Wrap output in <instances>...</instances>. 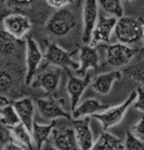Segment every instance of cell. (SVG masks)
<instances>
[{
	"mask_svg": "<svg viewBox=\"0 0 144 150\" xmlns=\"http://www.w3.org/2000/svg\"><path fill=\"white\" fill-rule=\"evenodd\" d=\"M123 77V72L119 70H112L109 72L97 75L91 81V88L101 95H107L111 92L116 81Z\"/></svg>",
	"mask_w": 144,
	"mask_h": 150,
	"instance_id": "e0dca14e",
	"label": "cell"
},
{
	"mask_svg": "<svg viewBox=\"0 0 144 150\" xmlns=\"http://www.w3.org/2000/svg\"><path fill=\"white\" fill-rule=\"evenodd\" d=\"M99 14V7L96 0H84L83 7V42L84 45L89 44Z\"/></svg>",
	"mask_w": 144,
	"mask_h": 150,
	"instance_id": "9c48e42d",
	"label": "cell"
},
{
	"mask_svg": "<svg viewBox=\"0 0 144 150\" xmlns=\"http://www.w3.org/2000/svg\"><path fill=\"white\" fill-rule=\"evenodd\" d=\"M14 110L18 116L20 124H22L30 132L35 123V105L32 99L30 97H23L12 103Z\"/></svg>",
	"mask_w": 144,
	"mask_h": 150,
	"instance_id": "4fadbf2b",
	"label": "cell"
},
{
	"mask_svg": "<svg viewBox=\"0 0 144 150\" xmlns=\"http://www.w3.org/2000/svg\"><path fill=\"white\" fill-rule=\"evenodd\" d=\"M131 134L138 139L144 141V117H142L132 127Z\"/></svg>",
	"mask_w": 144,
	"mask_h": 150,
	"instance_id": "f546056e",
	"label": "cell"
},
{
	"mask_svg": "<svg viewBox=\"0 0 144 150\" xmlns=\"http://www.w3.org/2000/svg\"><path fill=\"white\" fill-rule=\"evenodd\" d=\"M40 150H58L56 147H54V145L50 142V141H48L47 143H45L43 146H42V148Z\"/></svg>",
	"mask_w": 144,
	"mask_h": 150,
	"instance_id": "1f68e13d",
	"label": "cell"
},
{
	"mask_svg": "<svg viewBox=\"0 0 144 150\" xmlns=\"http://www.w3.org/2000/svg\"><path fill=\"white\" fill-rule=\"evenodd\" d=\"M135 97H136V91L133 90V91L129 93L128 98L124 102L119 104V105L109 107L108 109L104 110L103 112L98 113V114L92 116V117L96 121L99 122L104 131H108L109 129L116 127L124 120L128 110L133 104Z\"/></svg>",
	"mask_w": 144,
	"mask_h": 150,
	"instance_id": "7a4b0ae2",
	"label": "cell"
},
{
	"mask_svg": "<svg viewBox=\"0 0 144 150\" xmlns=\"http://www.w3.org/2000/svg\"><path fill=\"white\" fill-rule=\"evenodd\" d=\"M124 144L126 150H144V141L135 137L131 131H126Z\"/></svg>",
	"mask_w": 144,
	"mask_h": 150,
	"instance_id": "484cf974",
	"label": "cell"
},
{
	"mask_svg": "<svg viewBox=\"0 0 144 150\" xmlns=\"http://www.w3.org/2000/svg\"><path fill=\"white\" fill-rule=\"evenodd\" d=\"M9 132L12 137V141L24 147L26 150H32L33 143L30 132L22 124H19L13 128L9 129Z\"/></svg>",
	"mask_w": 144,
	"mask_h": 150,
	"instance_id": "44dd1931",
	"label": "cell"
},
{
	"mask_svg": "<svg viewBox=\"0 0 144 150\" xmlns=\"http://www.w3.org/2000/svg\"><path fill=\"white\" fill-rule=\"evenodd\" d=\"M2 150H26L24 147L20 146L19 144L15 143L14 141H8L2 147Z\"/></svg>",
	"mask_w": 144,
	"mask_h": 150,
	"instance_id": "4dcf8cb0",
	"label": "cell"
},
{
	"mask_svg": "<svg viewBox=\"0 0 144 150\" xmlns=\"http://www.w3.org/2000/svg\"><path fill=\"white\" fill-rule=\"evenodd\" d=\"M36 108L39 114L46 121H56L58 119H69L71 115L63 106L53 97H46L36 100Z\"/></svg>",
	"mask_w": 144,
	"mask_h": 150,
	"instance_id": "30bf717a",
	"label": "cell"
},
{
	"mask_svg": "<svg viewBox=\"0 0 144 150\" xmlns=\"http://www.w3.org/2000/svg\"><path fill=\"white\" fill-rule=\"evenodd\" d=\"M25 50H26V83L30 84L33 79L37 75L39 67L43 62V52L40 46L32 38H28L25 41Z\"/></svg>",
	"mask_w": 144,
	"mask_h": 150,
	"instance_id": "8992f818",
	"label": "cell"
},
{
	"mask_svg": "<svg viewBox=\"0 0 144 150\" xmlns=\"http://www.w3.org/2000/svg\"><path fill=\"white\" fill-rule=\"evenodd\" d=\"M135 91H136V97H135L134 102L132 104V107L137 111L144 113V89L138 86Z\"/></svg>",
	"mask_w": 144,
	"mask_h": 150,
	"instance_id": "83f0119b",
	"label": "cell"
},
{
	"mask_svg": "<svg viewBox=\"0 0 144 150\" xmlns=\"http://www.w3.org/2000/svg\"><path fill=\"white\" fill-rule=\"evenodd\" d=\"M77 20L74 13L68 8L57 10L50 16L45 25L47 33L54 36H65L75 29Z\"/></svg>",
	"mask_w": 144,
	"mask_h": 150,
	"instance_id": "3957f363",
	"label": "cell"
},
{
	"mask_svg": "<svg viewBox=\"0 0 144 150\" xmlns=\"http://www.w3.org/2000/svg\"><path fill=\"white\" fill-rule=\"evenodd\" d=\"M0 124L7 127L8 129H11L20 124L19 118L13 108L12 104H7V105L2 106L1 115H0Z\"/></svg>",
	"mask_w": 144,
	"mask_h": 150,
	"instance_id": "cb8c5ba5",
	"label": "cell"
},
{
	"mask_svg": "<svg viewBox=\"0 0 144 150\" xmlns=\"http://www.w3.org/2000/svg\"><path fill=\"white\" fill-rule=\"evenodd\" d=\"M14 83L13 78L5 71L0 72V91H8L12 88Z\"/></svg>",
	"mask_w": 144,
	"mask_h": 150,
	"instance_id": "4316f807",
	"label": "cell"
},
{
	"mask_svg": "<svg viewBox=\"0 0 144 150\" xmlns=\"http://www.w3.org/2000/svg\"><path fill=\"white\" fill-rule=\"evenodd\" d=\"M142 42H143V49H144V36H143V38H142Z\"/></svg>",
	"mask_w": 144,
	"mask_h": 150,
	"instance_id": "836d02e7",
	"label": "cell"
},
{
	"mask_svg": "<svg viewBox=\"0 0 144 150\" xmlns=\"http://www.w3.org/2000/svg\"><path fill=\"white\" fill-rule=\"evenodd\" d=\"M56 121H52L47 124H41L35 122L32 125L30 134H32L33 146L37 150H40L45 143H47L51 137L53 129L55 128Z\"/></svg>",
	"mask_w": 144,
	"mask_h": 150,
	"instance_id": "d6986e66",
	"label": "cell"
},
{
	"mask_svg": "<svg viewBox=\"0 0 144 150\" xmlns=\"http://www.w3.org/2000/svg\"><path fill=\"white\" fill-rule=\"evenodd\" d=\"M117 18L108 15L99 14V18L93 29L91 38L89 41V46L97 47L101 43L109 42L112 35H114V30L117 24Z\"/></svg>",
	"mask_w": 144,
	"mask_h": 150,
	"instance_id": "ba28073f",
	"label": "cell"
},
{
	"mask_svg": "<svg viewBox=\"0 0 144 150\" xmlns=\"http://www.w3.org/2000/svg\"><path fill=\"white\" fill-rule=\"evenodd\" d=\"M99 9H102L108 16L121 18L124 16V6L122 0H96Z\"/></svg>",
	"mask_w": 144,
	"mask_h": 150,
	"instance_id": "7402d4cb",
	"label": "cell"
},
{
	"mask_svg": "<svg viewBox=\"0 0 144 150\" xmlns=\"http://www.w3.org/2000/svg\"><path fill=\"white\" fill-rule=\"evenodd\" d=\"M19 40L13 38L5 30H0V54L10 55L16 50Z\"/></svg>",
	"mask_w": 144,
	"mask_h": 150,
	"instance_id": "d4e9b609",
	"label": "cell"
},
{
	"mask_svg": "<svg viewBox=\"0 0 144 150\" xmlns=\"http://www.w3.org/2000/svg\"><path fill=\"white\" fill-rule=\"evenodd\" d=\"M90 76L86 75L84 77L70 75L67 81V92L70 98L71 109L74 110L76 106L80 102L81 96L86 90L90 83Z\"/></svg>",
	"mask_w": 144,
	"mask_h": 150,
	"instance_id": "5bb4252c",
	"label": "cell"
},
{
	"mask_svg": "<svg viewBox=\"0 0 144 150\" xmlns=\"http://www.w3.org/2000/svg\"><path fill=\"white\" fill-rule=\"evenodd\" d=\"M1 110H2V106H0V115H1Z\"/></svg>",
	"mask_w": 144,
	"mask_h": 150,
	"instance_id": "e575fe53",
	"label": "cell"
},
{
	"mask_svg": "<svg viewBox=\"0 0 144 150\" xmlns=\"http://www.w3.org/2000/svg\"><path fill=\"white\" fill-rule=\"evenodd\" d=\"M91 150H126L124 141L111 132L104 131L93 144Z\"/></svg>",
	"mask_w": 144,
	"mask_h": 150,
	"instance_id": "ffe728a7",
	"label": "cell"
},
{
	"mask_svg": "<svg viewBox=\"0 0 144 150\" xmlns=\"http://www.w3.org/2000/svg\"><path fill=\"white\" fill-rule=\"evenodd\" d=\"M61 81L60 69L45 70L39 75H36L32 81V86L44 90L47 93H53L58 90Z\"/></svg>",
	"mask_w": 144,
	"mask_h": 150,
	"instance_id": "2e32d148",
	"label": "cell"
},
{
	"mask_svg": "<svg viewBox=\"0 0 144 150\" xmlns=\"http://www.w3.org/2000/svg\"><path fill=\"white\" fill-rule=\"evenodd\" d=\"M32 28L30 20L23 14H10L2 21V29L17 40H24Z\"/></svg>",
	"mask_w": 144,
	"mask_h": 150,
	"instance_id": "52a82bcc",
	"label": "cell"
},
{
	"mask_svg": "<svg viewBox=\"0 0 144 150\" xmlns=\"http://www.w3.org/2000/svg\"><path fill=\"white\" fill-rule=\"evenodd\" d=\"M78 77H84L89 70H96L100 65V56L96 47L83 45L78 53Z\"/></svg>",
	"mask_w": 144,
	"mask_h": 150,
	"instance_id": "7c38bea8",
	"label": "cell"
},
{
	"mask_svg": "<svg viewBox=\"0 0 144 150\" xmlns=\"http://www.w3.org/2000/svg\"><path fill=\"white\" fill-rule=\"evenodd\" d=\"M128 78L136 81L144 89V55L138 59L135 63L131 64L124 71Z\"/></svg>",
	"mask_w": 144,
	"mask_h": 150,
	"instance_id": "603a6c76",
	"label": "cell"
},
{
	"mask_svg": "<svg viewBox=\"0 0 144 150\" xmlns=\"http://www.w3.org/2000/svg\"><path fill=\"white\" fill-rule=\"evenodd\" d=\"M73 1L74 0H45L48 6L51 7L52 9H55L56 11L67 8L70 4L73 3Z\"/></svg>",
	"mask_w": 144,
	"mask_h": 150,
	"instance_id": "f1b7e54d",
	"label": "cell"
},
{
	"mask_svg": "<svg viewBox=\"0 0 144 150\" xmlns=\"http://www.w3.org/2000/svg\"><path fill=\"white\" fill-rule=\"evenodd\" d=\"M109 107V105L101 103L96 98H87L80 101L76 106V108L72 110V117L74 120L87 118L90 117V116H94L98 114V113L103 112L104 110L108 109Z\"/></svg>",
	"mask_w": 144,
	"mask_h": 150,
	"instance_id": "ac0fdd59",
	"label": "cell"
},
{
	"mask_svg": "<svg viewBox=\"0 0 144 150\" xmlns=\"http://www.w3.org/2000/svg\"><path fill=\"white\" fill-rule=\"evenodd\" d=\"M142 32H143V35H144V24H143V26H142Z\"/></svg>",
	"mask_w": 144,
	"mask_h": 150,
	"instance_id": "d6a6232c",
	"label": "cell"
},
{
	"mask_svg": "<svg viewBox=\"0 0 144 150\" xmlns=\"http://www.w3.org/2000/svg\"><path fill=\"white\" fill-rule=\"evenodd\" d=\"M43 60L57 69H78V62L72 57L69 52L56 43L49 44L43 53Z\"/></svg>",
	"mask_w": 144,
	"mask_h": 150,
	"instance_id": "5b68a950",
	"label": "cell"
},
{
	"mask_svg": "<svg viewBox=\"0 0 144 150\" xmlns=\"http://www.w3.org/2000/svg\"><path fill=\"white\" fill-rule=\"evenodd\" d=\"M143 23L134 17L123 16L117 20L114 35L118 42L133 47L143 38Z\"/></svg>",
	"mask_w": 144,
	"mask_h": 150,
	"instance_id": "6da1fadb",
	"label": "cell"
},
{
	"mask_svg": "<svg viewBox=\"0 0 144 150\" xmlns=\"http://www.w3.org/2000/svg\"><path fill=\"white\" fill-rule=\"evenodd\" d=\"M51 142L58 150H78V146L76 140L75 132L72 127H65L61 129H53Z\"/></svg>",
	"mask_w": 144,
	"mask_h": 150,
	"instance_id": "9a60e30c",
	"label": "cell"
},
{
	"mask_svg": "<svg viewBox=\"0 0 144 150\" xmlns=\"http://www.w3.org/2000/svg\"><path fill=\"white\" fill-rule=\"evenodd\" d=\"M72 128L74 129L78 150H91L94 144V138L90 127V118L74 120Z\"/></svg>",
	"mask_w": 144,
	"mask_h": 150,
	"instance_id": "8fae6325",
	"label": "cell"
},
{
	"mask_svg": "<svg viewBox=\"0 0 144 150\" xmlns=\"http://www.w3.org/2000/svg\"><path fill=\"white\" fill-rule=\"evenodd\" d=\"M105 63L112 69H119L128 65L133 60L137 50L134 47L116 42L105 47Z\"/></svg>",
	"mask_w": 144,
	"mask_h": 150,
	"instance_id": "277c9868",
	"label": "cell"
}]
</instances>
